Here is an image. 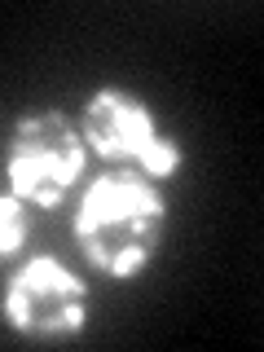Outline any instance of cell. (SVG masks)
Masks as SVG:
<instances>
[{
	"instance_id": "obj_1",
	"label": "cell",
	"mask_w": 264,
	"mask_h": 352,
	"mask_svg": "<svg viewBox=\"0 0 264 352\" xmlns=\"http://www.w3.org/2000/svg\"><path fill=\"white\" fill-rule=\"evenodd\" d=\"M163 225H168V203L159 194V181L119 168L110 176H97L84 190L71 229L84 260L102 278L128 282L159 256Z\"/></svg>"
},
{
	"instance_id": "obj_2",
	"label": "cell",
	"mask_w": 264,
	"mask_h": 352,
	"mask_svg": "<svg viewBox=\"0 0 264 352\" xmlns=\"http://www.w3.org/2000/svg\"><path fill=\"white\" fill-rule=\"evenodd\" d=\"M80 137L84 146H93L102 159L119 163L128 172H141L150 181H172L185 163L181 141L168 137L154 119V110L128 88H97L84 102L80 119Z\"/></svg>"
},
{
	"instance_id": "obj_3",
	"label": "cell",
	"mask_w": 264,
	"mask_h": 352,
	"mask_svg": "<svg viewBox=\"0 0 264 352\" xmlns=\"http://www.w3.org/2000/svg\"><path fill=\"white\" fill-rule=\"evenodd\" d=\"M84 137L80 124L62 115V110H31L22 115L14 132H9V150H5V176H9V194H18L27 207H58L71 185L84 176Z\"/></svg>"
},
{
	"instance_id": "obj_4",
	"label": "cell",
	"mask_w": 264,
	"mask_h": 352,
	"mask_svg": "<svg viewBox=\"0 0 264 352\" xmlns=\"http://www.w3.org/2000/svg\"><path fill=\"white\" fill-rule=\"evenodd\" d=\"M0 317L22 339L62 344V339H75L88 322V286L58 256L44 251V256H31L9 278Z\"/></svg>"
},
{
	"instance_id": "obj_5",
	"label": "cell",
	"mask_w": 264,
	"mask_h": 352,
	"mask_svg": "<svg viewBox=\"0 0 264 352\" xmlns=\"http://www.w3.org/2000/svg\"><path fill=\"white\" fill-rule=\"evenodd\" d=\"M27 242V203L18 194H0V264H9Z\"/></svg>"
}]
</instances>
